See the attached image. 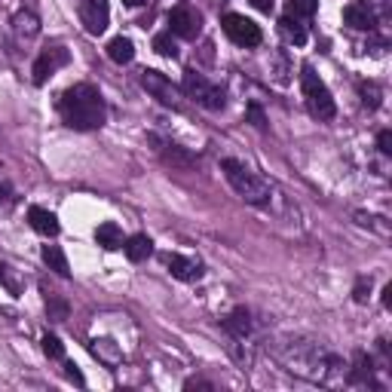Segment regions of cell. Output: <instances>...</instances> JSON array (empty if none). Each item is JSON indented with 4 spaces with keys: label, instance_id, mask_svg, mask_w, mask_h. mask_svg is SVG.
Listing matches in <instances>:
<instances>
[{
    "label": "cell",
    "instance_id": "cell-1",
    "mask_svg": "<svg viewBox=\"0 0 392 392\" xmlns=\"http://www.w3.org/2000/svg\"><path fill=\"white\" fill-rule=\"evenodd\" d=\"M58 113L65 120V126L77 129V132H92L105 126V98L92 83H77L71 86L58 101Z\"/></svg>",
    "mask_w": 392,
    "mask_h": 392
},
{
    "label": "cell",
    "instance_id": "cell-2",
    "mask_svg": "<svg viewBox=\"0 0 392 392\" xmlns=\"http://www.w3.org/2000/svg\"><path fill=\"white\" fill-rule=\"evenodd\" d=\"M221 169L227 175V181L233 184V190L242 196L245 202H252V205H267L270 202V184L261 181L257 175H252L249 169L242 166V163H236V160H224L221 163Z\"/></svg>",
    "mask_w": 392,
    "mask_h": 392
},
{
    "label": "cell",
    "instance_id": "cell-3",
    "mask_svg": "<svg viewBox=\"0 0 392 392\" xmlns=\"http://www.w3.org/2000/svg\"><path fill=\"white\" fill-rule=\"evenodd\" d=\"M301 86H304V98H306L309 113H313L316 120H334L337 105H334L331 89L322 83V77H319L309 65L301 71Z\"/></svg>",
    "mask_w": 392,
    "mask_h": 392
},
{
    "label": "cell",
    "instance_id": "cell-4",
    "mask_svg": "<svg viewBox=\"0 0 392 392\" xmlns=\"http://www.w3.org/2000/svg\"><path fill=\"white\" fill-rule=\"evenodd\" d=\"M184 92L196 101V105L209 108V110H221L227 105V92L221 86L209 83L202 74H196V71H184Z\"/></svg>",
    "mask_w": 392,
    "mask_h": 392
},
{
    "label": "cell",
    "instance_id": "cell-5",
    "mask_svg": "<svg viewBox=\"0 0 392 392\" xmlns=\"http://www.w3.org/2000/svg\"><path fill=\"white\" fill-rule=\"evenodd\" d=\"M221 25H224V34L233 40L236 46H257L261 43V28H257L252 19H245V16H239V13H227L224 19H221Z\"/></svg>",
    "mask_w": 392,
    "mask_h": 392
},
{
    "label": "cell",
    "instance_id": "cell-6",
    "mask_svg": "<svg viewBox=\"0 0 392 392\" xmlns=\"http://www.w3.org/2000/svg\"><path fill=\"white\" fill-rule=\"evenodd\" d=\"M141 86L150 92L157 101H163V105H169V108H178L181 101H178V89H175V83L166 77V74H160V71H141Z\"/></svg>",
    "mask_w": 392,
    "mask_h": 392
},
{
    "label": "cell",
    "instance_id": "cell-7",
    "mask_svg": "<svg viewBox=\"0 0 392 392\" xmlns=\"http://www.w3.org/2000/svg\"><path fill=\"white\" fill-rule=\"evenodd\" d=\"M80 22L89 31L92 37L105 34L108 31V22H110V6L108 0H83L80 4Z\"/></svg>",
    "mask_w": 392,
    "mask_h": 392
},
{
    "label": "cell",
    "instance_id": "cell-8",
    "mask_svg": "<svg viewBox=\"0 0 392 392\" xmlns=\"http://www.w3.org/2000/svg\"><path fill=\"white\" fill-rule=\"evenodd\" d=\"M68 61H71V53L65 46H53V49H46V53H40L34 61V71H31V74H34V83L43 86L58 68L68 65Z\"/></svg>",
    "mask_w": 392,
    "mask_h": 392
},
{
    "label": "cell",
    "instance_id": "cell-9",
    "mask_svg": "<svg viewBox=\"0 0 392 392\" xmlns=\"http://www.w3.org/2000/svg\"><path fill=\"white\" fill-rule=\"evenodd\" d=\"M169 25H172V34H178L184 40H196V34H200V28H202V19H200V13H193L190 6H178V9H172Z\"/></svg>",
    "mask_w": 392,
    "mask_h": 392
},
{
    "label": "cell",
    "instance_id": "cell-10",
    "mask_svg": "<svg viewBox=\"0 0 392 392\" xmlns=\"http://www.w3.org/2000/svg\"><path fill=\"white\" fill-rule=\"evenodd\" d=\"M150 141L153 144H160V157H163V163L166 166H172V169H193L196 166V157L190 150H184V148H178V144H166V141H160L157 135H150Z\"/></svg>",
    "mask_w": 392,
    "mask_h": 392
},
{
    "label": "cell",
    "instance_id": "cell-11",
    "mask_svg": "<svg viewBox=\"0 0 392 392\" xmlns=\"http://www.w3.org/2000/svg\"><path fill=\"white\" fill-rule=\"evenodd\" d=\"M169 270H172L175 279H181V282H196V279H202V264L196 261V257L172 254V257H169Z\"/></svg>",
    "mask_w": 392,
    "mask_h": 392
},
{
    "label": "cell",
    "instance_id": "cell-12",
    "mask_svg": "<svg viewBox=\"0 0 392 392\" xmlns=\"http://www.w3.org/2000/svg\"><path fill=\"white\" fill-rule=\"evenodd\" d=\"M224 331L230 334L233 340H245V337L252 334V313L245 306L230 309V316L224 319Z\"/></svg>",
    "mask_w": 392,
    "mask_h": 392
},
{
    "label": "cell",
    "instance_id": "cell-13",
    "mask_svg": "<svg viewBox=\"0 0 392 392\" xmlns=\"http://www.w3.org/2000/svg\"><path fill=\"white\" fill-rule=\"evenodd\" d=\"M28 221L40 236H56L58 233V218L49 209H40V205H31L28 209Z\"/></svg>",
    "mask_w": 392,
    "mask_h": 392
},
{
    "label": "cell",
    "instance_id": "cell-14",
    "mask_svg": "<svg viewBox=\"0 0 392 392\" xmlns=\"http://www.w3.org/2000/svg\"><path fill=\"white\" fill-rule=\"evenodd\" d=\"M344 22L349 28H359V31H371L374 28V13L368 9V4H349L344 9Z\"/></svg>",
    "mask_w": 392,
    "mask_h": 392
},
{
    "label": "cell",
    "instance_id": "cell-15",
    "mask_svg": "<svg viewBox=\"0 0 392 392\" xmlns=\"http://www.w3.org/2000/svg\"><path fill=\"white\" fill-rule=\"evenodd\" d=\"M123 249H126V257L132 264H141V261H148V257H150L153 242H150V236L135 233V236H129V239L123 242Z\"/></svg>",
    "mask_w": 392,
    "mask_h": 392
},
{
    "label": "cell",
    "instance_id": "cell-16",
    "mask_svg": "<svg viewBox=\"0 0 392 392\" xmlns=\"http://www.w3.org/2000/svg\"><path fill=\"white\" fill-rule=\"evenodd\" d=\"M108 58L117 61V65H129V61L135 58V43H132L129 37H113L108 43Z\"/></svg>",
    "mask_w": 392,
    "mask_h": 392
},
{
    "label": "cell",
    "instance_id": "cell-17",
    "mask_svg": "<svg viewBox=\"0 0 392 392\" xmlns=\"http://www.w3.org/2000/svg\"><path fill=\"white\" fill-rule=\"evenodd\" d=\"M374 368H371V359L365 353H356V368L346 374V383L349 386H359V383H374Z\"/></svg>",
    "mask_w": 392,
    "mask_h": 392
},
{
    "label": "cell",
    "instance_id": "cell-18",
    "mask_svg": "<svg viewBox=\"0 0 392 392\" xmlns=\"http://www.w3.org/2000/svg\"><path fill=\"white\" fill-rule=\"evenodd\" d=\"M43 261L49 270H56L58 276H71V267H68V257L58 245H43Z\"/></svg>",
    "mask_w": 392,
    "mask_h": 392
},
{
    "label": "cell",
    "instance_id": "cell-19",
    "mask_svg": "<svg viewBox=\"0 0 392 392\" xmlns=\"http://www.w3.org/2000/svg\"><path fill=\"white\" fill-rule=\"evenodd\" d=\"M96 239H98V245H101V249H120V245H123V233H120V227L117 224H101L98 227V230H96Z\"/></svg>",
    "mask_w": 392,
    "mask_h": 392
},
{
    "label": "cell",
    "instance_id": "cell-20",
    "mask_svg": "<svg viewBox=\"0 0 392 392\" xmlns=\"http://www.w3.org/2000/svg\"><path fill=\"white\" fill-rule=\"evenodd\" d=\"M279 31L285 34V40L288 43H297V46H304L306 43V31L297 25V19H292V16H285L282 22H279Z\"/></svg>",
    "mask_w": 392,
    "mask_h": 392
},
{
    "label": "cell",
    "instance_id": "cell-21",
    "mask_svg": "<svg viewBox=\"0 0 392 392\" xmlns=\"http://www.w3.org/2000/svg\"><path fill=\"white\" fill-rule=\"evenodd\" d=\"M13 25H16L19 34H25V37H34L37 31H40V22H37V16H34V13H16Z\"/></svg>",
    "mask_w": 392,
    "mask_h": 392
},
{
    "label": "cell",
    "instance_id": "cell-22",
    "mask_svg": "<svg viewBox=\"0 0 392 392\" xmlns=\"http://www.w3.org/2000/svg\"><path fill=\"white\" fill-rule=\"evenodd\" d=\"M359 96H362V105L368 110H377L380 108V98H383V92H380L377 83H359Z\"/></svg>",
    "mask_w": 392,
    "mask_h": 392
},
{
    "label": "cell",
    "instance_id": "cell-23",
    "mask_svg": "<svg viewBox=\"0 0 392 392\" xmlns=\"http://www.w3.org/2000/svg\"><path fill=\"white\" fill-rule=\"evenodd\" d=\"M46 313L49 319H56V322H65L68 319V301L58 294H46Z\"/></svg>",
    "mask_w": 392,
    "mask_h": 392
},
{
    "label": "cell",
    "instance_id": "cell-24",
    "mask_svg": "<svg viewBox=\"0 0 392 392\" xmlns=\"http://www.w3.org/2000/svg\"><path fill=\"white\" fill-rule=\"evenodd\" d=\"M153 49H157L160 56H166V58L178 56V46H175V40H172V31H163V34L153 37Z\"/></svg>",
    "mask_w": 392,
    "mask_h": 392
},
{
    "label": "cell",
    "instance_id": "cell-25",
    "mask_svg": "<svg viewBox=\"0 0 392 392\" xmlns=\"http://www.w3.org/2000/svg\"><path fill=\"white\" fill-rule=\"evenodd\" d=\"M316 6H319V0H288V16L306 19L316 13Z\"/></svg>",
    "mask_w": 392,
    "mask_h": 392
},
{
    "label": "cell",
    "instance_id": "cell-26",
    "mask_svg": "<svg viewBox=\"0 0 392 392\" xmlns=\"http://www.w3.org/2000/svg\"><path fill=\"white\" fill-rule=\"evenodd\" d=\"M43 353L49 359H61V356H65V346H61V340L56 334H46L43 337Z\"/></svg>",
    "mask_w": 392,
    "mask_h": 392
},
{
    "label": "cell",
    "instance_id": "cell-27",
    "mask_svg": "<svg viewBox=\"0 0 392 392\" xmlns=\"http://www.w3.org/2000/svg\"><path fill=\"white\" fill-rule=\"evenodd\" d=\"M245 117H249V123H252L254 129H267V117H264L261 105H254V101H252V105L245 108Z\"/></svg>",
    "mask_w": 392,
    "mask_h": 392
},
{
    "label": "cell",
    "instance_id": "cell-28",
    "mask_svg": "<svg viewBox=\"0 0 392 392\" xmlns=\"http://www.w3.org/2000/svg\"><path fill=\"white\" fill-rule=\"evenodd\" d=\"M368 292H371V279H359V282H356V288H353L356 304H365V301H368Z\"/></svg>",
    "mask_w": 392,
    "mask_h": 392
},
{
    "label": "cell",
    "instance_id": "cell-29",
    "mask_svg": "<svg viewBox=\"0 0 392 392\" xmlns=\"http://www.w3.org/2000/svg\"><path fill=\"white\" fill-rule=\"evenodd\" d=\"M377 148H380V153H386V157L392 153V132H389V129H383V132L377 135Z\"/></svg>",
    "mask_w": 392,
    "mask_h": 392
},
{
    "label": "cell",
    "instance_id": "cell-30",
    "mask_svg": "<svg viewBox=\"0 0 392 392\" xmlns=\"http://www.w3.org/2000/svg\"><path fill=\"white\" fill-rule=\"evenodd\" d=\"M65 374H68V380H74L77 386H83V383H86V380H83V374H80V371H77V365H71V362L65 365Z\"/></svg>",
    "mask_w": 392,
    "mask_h": 392
},
{
    "label": "cell",
    "instance_id": "cell-31",
    "mask_svg": "<svg viewBox=\"0 0 392 392\" xmlns=\"http://www.w3.org/2000/svg\"><path fill=\"white\" fill-rule=\"evenodd\" d=\"M0 282H4V285L9 288V294H19V285H16L13 279H9V273H6V267H4V264H0Z\"/></svg>",
    "mask_w": 392,
    "mask_h": 392
},
{
    "label": "cell",
    "instance_id": "cell-32",
    "mask_svg": "<svg viewBox=\"0 0 392 392\" xmlns=\"http://www.w3.org/2000/svg\"><path fill=\"white\" fill-rule=\"evenodd\" d=\"M184 389H215L209 380H200V377H193V380H187V383H184Z\"/></svg>",
    "mask_w": 392,
    "mask_h": 392
},
{
    "label": "cell",
    "instance_id": "cell-33",
    "mask_svg": "<svg viewBox=\"0 0 392 392\" xmlns=\"http://www.w3.org/2000/svg\"><path fill=\"white\" fill-rule=\"evenodd\" d=\"M252 4H254L257 9H261V13H270V9H273V4H276V0H252Z\"/></svg>",
    "mask_w": 392,
    "mask_h": 392
},
{
    "label": "cell",
    "instance_id": "cell-34",
    "mask_svg": "<svg viewBox=\"0 0 392 392\" xmlns=\"http://www.w3.org/2000/svg\"><path fill=\"white\" fill-rule=\"evenodd\" d=\"M383 306H392V285L383 288Z\"/></svg>",
    "mask_w": 392,
    "mask_h": 392
},
{
    "label": "cell",
    "instance_id": "cell-35",
    "mask_svg": "<svg viewBox=\"0 0 392 392\" xmlns=\"http://www.w3.org/2000/svg\"><path fill=\"white\" fill-rule=\"evenodd\" d=\"M126 6H141V4H148V0H123Z\"/></svg>",
    "mask_w": 392,
    "mask_h": 392
},
{
    "label": "cell",
    "instance_id": "cell-36",
    "mask_svg": "<svg viewBox=\"0 0 392 392\" xmlns=\"http://www.w3.org/2000/svg\"><path fill=\"white\" fill-rule=\"evenodd\" d=\"M6 193H9V190L4 187V184H0V200H6Z\"/></svg>",
    "mask_w": 392,
    "mask_h": 392
}]
</instances>
